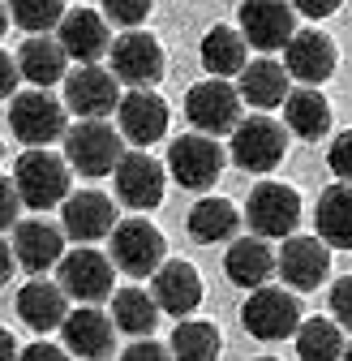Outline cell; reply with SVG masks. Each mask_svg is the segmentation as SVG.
<instances>
[{"label": "cell", "instance_id": "1", "mask_svg": "<svg viewBox=\"0 0 352 361\" xmlns=\"http://www.w3.org/2000/svg\"><path fill=\"white\" fill-rule=\"evenodd\" d=\"M125 155L120 129H112L103 116H82L73 129H65V159L82 176H108Z\"/></svg>", "mask_w": 352, "mask_h": 361}, {"label": "cell", "instance_id": "2", "mask_svg": "<svg viewBox=\"0 0 352 361\" xmlns=\"http://www.w3.org/2000/svg\"><path fill=\"white\" fill-rule=\"evenodd\" d=\"M13 185L22 194V207L52 211L69 198V159L43 151V147H30L13 168Z\"/></svg>", "mask_w": 352, "mask_h": 361}, {"label": "cell", "instance_id": "3", "mask_svg": "<svg viewBox=\"0 0 352 361\" xmlns=\"http://www.w3.org/2000/svg\"><path fill=\"white\" fill-rule=\"evenodd\" d=\"M245 224L267 241L292 237L301 224V194L292 185H284V180H262L245 198Z\"/></svg>", "mask_w": 352, "mask_h": 361}, {"label": "cell", "instance_id": "4", "mask_svg": "<svg viewBox=\"0 0 352 361\" xmlns=\"http://www.w3.org/2000/svg\"><path fill=\"white\" fill-rule=\"evenodd\" d=\"M241 323L253 340H288L296 327H301V301L296 293H284V288H271V284H258L245 305H241Z\"/></svg>", "mask_w": 352, "mask_h": 361}, {"label": "cell", "instance_id": "5", "mask_svg": "<svg viewBox=\"0 0 352 361\" xmlns=\"http://www.w3.org/2000/svg\"><path fill=\"white\" fill-rule=\"evenodd\" d=\"M9 129L18 133V142L26 147H48L56 138H65V104L48 95V86L22 90L9 104Z\"/></svg>", "mask_w": 352, "mask_h": 361}, {"label": "cell", "instance_id": "6", "mask_svg": "<svg viewBox=\"0 0 352 361\" xmlns=\"http://www.w3.org/2000/svg\"><path fill=\"white\" fill-rule=\"evenodd\" d=\"M163 258H168V245H163V233L155 224H146L142 215L112 224V262H116V271L142 280V276H155V267Z\"/></svg>", "mask_w": 352, "mask_h": 361}, {"label": "cell", "instance_id": "7", "mask_svg": "<svg viewBox=\"0 0 352 361\" xmlns=\"http://www.w3.org/2000/svg\"><path fill=\"white\" fill-rule=\"evenodd\" d=\"M224 147H219L210 133H181L168 147V172L176 176V185L185 190H210L219 176H224Z\"/></svg>", "mask_w": 352, "mask_h": 361}, {"label": "cell", "instance_id": "8", "mask_svg": "<svg viewBox=\"0 0 352 361\" xmlns=\"http://www.w3.org/2000/svg\"><path fill=\"white\" fill-rule=\"evenodd\" d=\"M112 280H116V262L91 245H77L73 254H61V262H56V284L73 301H91V305L108 301Z\"/></svg>", "mask_w": 352, "mask_h": 361}, {"label": "cell", "instance_id": "9", "mask_svg": "<svg viewBox=\"0 0 352 361\" xmlns=\"http://www.w3.org/2000/svg\"><path fill=\"white\" fill-rule=\"evenodd\" d=\"M288 155V129L271 116H245L232 129V159L245 172H271Z\"/></svg>", "mask_w": 352, "mask_h": 361}, {"label": "cell", "instance_id": "10", "mask_svg": "<svg viewBox=\"0 0 352 361\" xmlns=\"http://www.w3.org/2000/svg\"><path fill=\"white\" fill-rule=\"evenodd\" d=\"M185 116L198 133H210V138H219V133H232L237 121H241V90L228 86L224 78H206L198 86H189L185 95Z\"/></svg>", "mask_w": 352, "mask_h": 361}, {"label": "cell", "instance_id": "11", "mask_svg": "<svg viewBox=\"0 0 352 361\" xmlns=\"http://www.w3.org/2000/svg\"><path fill=\"white\" fill-rule=\"evenodd\" d=\"M116 176V198L125 207H134V211H155L163 202V190H168V176H163V164L151 159L142 147L138 151H125L120 164L112 168Z\"/></svg>", "mask_w": 352, "mask_h": 361}, {"label": "cell", "instance_id": "12", "mask_svg": "<svg viewBox=\"0 0 352 361\" xmlns=\"http://www.w3.org/2000/svg\"><path fill=\"white\" fill-rule=\"evenodd\" d=\"M241 35L258 52H279L296 30L292 0H241Z\"/></svg>", "mask_w": 352, "mask_h": 361}, {"label": "cell", "instance_id": "13", "mask_svg": "<svg viewBox=\"0 0 352 361\" xmlns=\"http://www.w3.org/2000/svg\"><path fill=\"white\" fill-rule=\"evenodd\" d=\"M339 65V52H335V39L327 30H292V39L284 43V69L288 78L305 82V86H322Z\"/></svg>", "mask_w": 352, "mask_h": 361}, {"label": "cell", "instance_id": "14", "mask_svg": "<svg viewBox=\"0 0 352 361\" xmlns=\"http://www.w3.org/2000/svg\"><path fill=\"white\" fill-rule=\"evenodd\" d=\"M275 271L284 276L288 288L296 293H314L331 276V245L322 237H284V250L275 258Z\"/></svg>", "mask_w": 352, "mask_h": 361}, {"label": "cell", "instance_id": "15", "mask_svg": "<svg viewBox=\"0 0 352 361\" xmlns=\"http://www.w3.org/2000/svg\"><path fill=\"white\" fill-rule=\"evenodd\" d=\"M116 121H120V125H116L120 138L146 151V147H155L163 133H168V104L155 95L151 86H134L129 95H120Z\"/></svg>", "mask_w": 352, "mask_h": 361}, {"label": "cell", "instance_id": "16", "mask_svg": "<svg viewBox=\"0 0 352 361\" xmlns=\"http://www.w3.org/2000/svg\"><path fill=\"white\" fill-rule=\"evenodd\" d=\"M108 56H112V73L120 82H129V86H155L163 78V48H159V39L146 35V30L129 26L108 48Z\"/></svg>", "mask_w": 352, "mask_h": 361}, {"label": "cell", "instance_id": "17", "mask_svg": "<svg viewBox=\"0 0 352 361\" xmlns=\"http://www.w3.org/2000/svg\"><path fill=\"white\" fill-rule=\"evenodd\" d=\"M120 104V78L108 73L99 61L82 65L65 78V108L73 116H108Z\"/></svg>", "mask_w": 352, "mask_h": 361}, {"label": "cell", "instance_id": "18", "mask_svg": "<svg viewBox=\"0 0 352 361\" xmlns=\"http://www.w3.org/2000/svg\"><path fill=\"white\" fill-rule=\"evenodd\" d=\"M151 297L159 305V314H172V319H185L202 305V280L198 271L185 258H168L155 267V280H151Z\"/></svg>", "mask_w": 352, "mask_h": 361}, {"label": "cell", "instance_id": "19", "mask_svg": "<svg viewBox=\"0 0 352 361\" xmlns=\"http://www.w3.org/2000/svg\"><path fill=\"white\" fill-rule=\"evenodd\" d=\"M61 224H65V233L82 245H91L99 237L112 233V224H116V202L99 190H77L61 202Z\"/></svg>", "mask_w": 352, "mask_h": 361}, {"label": "cell", "instance_id": "20", "mask_svg": "<svg viewBox=\"0 0 352 361\" xmlns=\"http://www.w3.org/2000/svg\"><path fill=\"white\" fill-rule=\"evenodd\" d=\"M61 336H65V353L91 357V361L112 357V348H116V323L103 310H95L91 301H86L82 310H73V314H65Z\"/></svg>", "mask_w": 352, "mask_h": 361}, {"label": "cell", "instance_id": "21", "mask_svg": "<svg viewBox=\"0 0 352 361\" xmlns=\"http://www.w3.org/2000/svg\"><path fill=\"white\" fill-rule=\"evenodd\" d=\"M61 48H65V56H73L77 65H95V61H103L108 56V48H112V39H108V22L95 13V9H65V18H61Z\"/></svg>", "mask_w": 352, "mask_h": 361}, {"label": "cell", "instance_id": "22", "mask_svg": "<svg viewBox=\"0 0 352 361\" xmlns=\"http://www.w3.org/2000/svg\"><path fill=\"white\" fill-rule=\"evenodd\" d=\"M61 254H65V233L56 224H43V219L13 224V258H18V267L30 271V276H43L48 267H56Z\"/></svg>", "mask_w": 352, "mask_h": 361}, {"label": "cell", "instance_id": "23", "mask_svg": "<svg viewBox=\"0 0 352 361\" xmlns=\"http://www.w3.org/2000/svg\"><path fill=\"white\" fill-rule=\"evenodd\" d=\"M224 276L237 284V288H258L275 276V250L267 237H237L224 254Z\"/></svg>", "mask_w": 352, "mask_h": 361}, {"label": "cell", "instance_id": "24", "mask_svg": "<svg viewBox=\"0 0 352 361\" xmlns=\"http://www.w3.org/2000/svg\"><path fill=\"white\" fill-rule=\"evenodd\" d=\"M65 314H69V297L61 284H48V280H30L22 293H18V319L26 327H34L39 336L43 331H56L65 323Z\"/></svg>", "mask_w": 352, "mask_h": 361}, {"label": "cell", "instance_id": "25", "mask_svg": "<svg viewBox=\"0 0 352 361\" xmlns=\"http://www.w3.org/2000/svg\"><path fill=\"white\" fill-rule=\"evenodd\" d=\"M284 121H288V133L305 142H318L331 133V104L318 86H301V90H288L284 99Z\"/></svg>", "mask_w": 352, "mask_h": 361}, {"label": "cell", "instance_id": "26", "mask_svg": "<svg viewBox=\"0 0 352 361\" xmlns=\"http://www.w3.org/2000/svg\"><path fill=\"white\" fill-rule=\"evenodd\" d=\"M288 69L279 65V61H271V56H262V61H245V69H241V99L245 104H253V108H279L284 99H288Z\"/></svg>", "mask_w": 352, "mask_h": 361}, {"label": "cell", "instance_id": "27", "mask_svg": "<svg viewBox=\"0 0 352 361\" xmlns=\"http://www.w3.org/2000/svg\"><path fill=\"white\" fill-rule=\"evenodd\" d=\"M65 65H69V56L61 48V39L30 35L18 48V73L30 86H56V82H65Z\"/></svg>", "mask_w": 352, "mask_h": 361}, {"label": "cell", "instance_id": "28", "mask_svg": "<svg viewBox=\"0 0 352 361\" xmlns=\"http://www.w3.org/2000/svg\"><path fill=\"white\" fill-rule=\"evenodd\" d=\"M314 219H318V237L331 250H352V185L348 180L322 190Z\"/></svg>", "mask_w": 352, "mask_h": 361}, {"label": "cell", "instance_id": "29", "mask_svg": "<svg viewBox=\"0 0 352 361\" xmlns=\"http://www.w3.org/2000/svg\"><path fill=\"white\" fill-rule=\"evenodd\" d=\"M185 224H189V237H194L198 245H219V241L237 237L241 211H237L228 198H202V202H194V211H189Z\"/></svg>", "mask_w": 352, "mask_h": 361}, {"label": "cell", "instance_id": "30", "mask_svg": "<svg viewBox=\"0 0 352 361\" xmlns=\"http://www.w3.org/2000/svg\"><path fill=\"white\" fill-rule=\"evenodd\" d=\"M245 35L237 26H210L202 35V65L210 78H232L245 69Z\"/></svg>", "mask_w": 352, "mask_h": 361}, {"label": "cell", "instance_id": "31", "mask_svg": "<svg viewBox=\"0 0 352 361\" xmlns=\"http://www.w3.org/2000/svg\"><path fill=\"white\" fill-rule=\"evenodd\" d=\"M112 323L125 336H151L159 323V305L142 288H120V293H112Z\"/></svg>", "mask_w": 352, "mask_h": 361}, {"label": "cell", "instance_id": "32", "mask_svg": "<svg viewBox=\"0 0 352 361\" xmlns=\"http://www.w3.org/2000/svg\"><path fill=\"white\" fill-rule=\"evenodd\" d=\"M292 336H296V353L305 361H335V357H344V331H339L335 319H301V327Z\"/></svg>", "mask_w": 352, "mask_h": 361}, {"label": "cell", "instance_id": "33", "mask_svg": "<svg viewBox=\"0 0 352 361\" xmlns=\"http://www.w3.org/2000/svg\"><path fill=\"white\" fill-rule=\"evenodd\" d=\"M219 327L215 323H202V319H189V323H181L172 331V353L176 357H185V361H210L215 353H219Z\"/></svg>", "mask_w": 352, "mask_h": 361}, {"label": "cell", "instance_id": "34", "mask_svg": "<svg viewBox=\"0 0 352 361\" xmlns=\"http://www.w3.org/2000/svg\"><path fill=\"white\" fill-rule=\"evenodd\" d=\"M9 18H13L22 30L43 35V30L61 26V18H65V0H9Z\"/></svg>", "mask_w": 352, "mask_h": 361}, {"label": "cell", "instance_id": "35", "mask_svg": "<svg viewBox=\"0 0 352 361\" xmlns=\"http://www.w3.org/2000/svg\"><path fill=\"white\" fill-rule=\"evenodd\" d=\"M151 5L155 0H103V13L120 26H142L151 18Z\"/></svg>", "mask_w": 352, "mask_h": 361}, {"label": "cell", "instance_id": "36", "mask_svg": "<svg viewBox=\"0 0 352 361\" xmlns=\"http://www.w3.org/2000/svg\"><path fill=\"white\" fill-rule=\"evenodd\" d=\"M331 319L352 331V276H344V280L331 284Z\"/></svg>", "mask_w": 352, "mask_h": 361}, {"label": "cell", "instance_id": "37", "mask_svg": "<svg viewBox=\"0 0 352 361\" xmlns=\"http://www.w3.org/2000/svg\"><path fill=\"white\" fill-rule=\"evenodd\" d=\"M327 164H331V172H335L339 180H348V185H352V129H348V133H339V138L331 142Z\"/></svg>", "mask_w": 352, "mask_h": 361}, {"label": "cell", "instance_id": "38", "mask_svg": "<svg viewBox=\"0 0 352 361\" xmlns=\"http://www.w3.org/2000/svg\"><path fill=\"white\" fill-rule=\"evenodd\" d=\"M18 211H22V194H18V185H13L9 176H0V233L18 224Z\"/></svg>", "mask_w": 352, "mask_h": 361}, {"label": "cell", "instance_id": "39", "mask_svg": "<svg viewBox=\"0 0 352 361\" xmlns=\"http://www.w3.org/2000/svg\"><path fill=\"white\" fill-rule=\"evenodd\" d=\"M172 348L168 344H155V340H146V336H138L134 344L125 348V361H155V357H168Z\"/></svg>", "mask_w": 352, "mask_h": 361}, {"label": "cell", "instance_id": "40", "mask_svg": "<svg viewBox=\"0 0 352 361\" xmlns=\"http://www.w3.org/2000/svg\"><path fill=\"white\" fill-rule=\"evenodd\" d=\"M292 9L301 13V18H331L335 9H339V0H292Z\"/></svg>", "mask_w": 352, "mask_h": 361}, {"label": "cell", "instance_id": "41", "mask_svg": "<svg viewBox=\"0 0 352 361\" xmlns=\"http://www.w3.org/2000/svg\"><path fill=\"white\" fill-rule=\"evenodd\" d=\"M18 61L9 56V52H0V99H9L13 95V86H18Z\"/></svg>", "mask_w": 352, "mask_h": 361}, {"label": "cell", "instance_id": "42", "mask_svg": "<svg viewBox=\"0 0 352 361\" xmlns=\"http://www.w3.org/2000/svg\"><path fill=\"white\" fill-rule=\"evenodd\" d=\"M22 357H26V361H39V357H43V361H61V357H65V344H43V340H34V344L22 348Z\"/></svg>", "mask_w": 352, "mask_h": 361}, {"label": "cell", "instance_id": "43", "mask_svg": "<svg viewBox=\"0 0 352 361\" xmlns=\"http://www.w3.org/2000/svg\"><path fill=\"white\" fill-rule=\"evenodd\" d=\"M13 267H18V258H13V245H5V241H0V284H9Z\"/></svg>", "mask_w": 352, "mask_h": 361}, {"label": "cell", "instance_id": "44", "mask_svg": "<svg viewBox=\"0 0 352 361\" xmlns=\"http://www.w3.org/2000/svg\"><path fill=\"white\" fill-rule=\"evenodd\" d=\"M13 353H18V340H13L5 327H0V361H5V357H13Z\"/></svg>", "mask_w": 352, "mask_h": 361}, {"label": "cell", "instance_id": "45", "mask_svg": "<svg viewBox=\"0 0 352 361\" xmlns=\"http://www.w3.org/2000/svg\"><path fill=\"white\" fill-rule=\"evenodd\" d=\"M9 22H13V18H9V9H5V0H0V35L9 30Z\"/></svg>", "mask_w": 352, "mask_h": 361}, {"label": "cell", "instance_id": "46", "mask_svg": "<svg viewBox=\"0 0 352 361\" xmlns=\"http://www.w3.org/2000/svg\"><path fill=\"white\" fill-rule=\"evenodd\" d=\"M344 353H348V357H352V340H344Z\"/></svg>", "mask_w": 352, "mask_h": 361}, {"label": "cell", "instance_id": "47", "mask_svg": "<svg viewBox=\"0 0 352 361\" xmlns=\"http://www.w3.org/2000/svg\"><path fill=\"white\" fill-rule=\"evenodd\" d=\"M0 155H5V147H0Z\"/></svg>", "mask_w": 352, "mask_h": 361}]
</instances>
